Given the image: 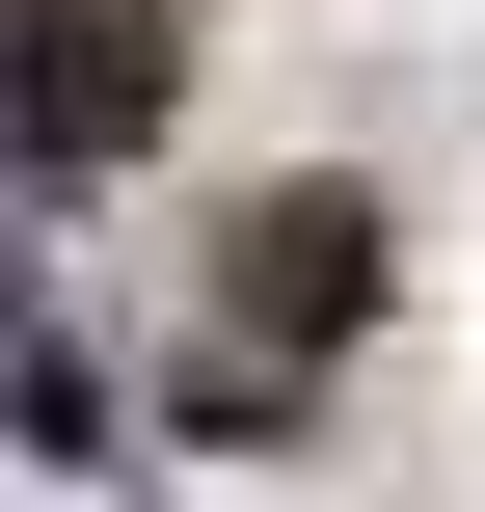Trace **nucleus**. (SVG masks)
Masks as SVG:
<instances>
[{
  "label": "nucleus",
  "mask_w": 485,
  "mask_h": 512,
  "mask_svg": "<svg viewBox=\"0 0 485 512\" xmlns=\"http://www.w3.org/2000/svg\"><path fill=\"white\" fill-rule=\"evenodd\" d=\"M189 108V0H0V135L81 189V162H135Z\"/></svg>",
  "instance_id": "f257e3e1"
},
{
  "label": "nucleus",
  "mask_w": 485,
  "mask_h": 512,
  "mask_svg": "<svg viewBox=\"0 0 485 512\" xmlns=\"http://www.w3.org/2000/svg\"><path fill=\"white\" fill-rule=\"evenodd\" d=\"M216 297H243V351H351L378 324V189H270L216 243Z\"/></svg>",
  "instance_id": "f03ea898"
}]
</instances>
